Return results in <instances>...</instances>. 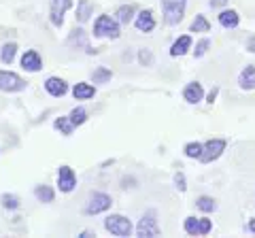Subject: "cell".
Segmentation results:
<instances>
[{
    "mask_svg": "<svg viewBox=\"0 0 255 238\" xmlns=\"http://www.w3.org/2000/svg\"><path fill=\"white\" fill-rule=\"evenodd\" d=\"M122 30H119V21L111 15H100L94 23V36L98 38H119Z\"/></svg>",
    "mask_w": 255,
    "mask_h": 238,
    "instance_id": "1",
    "label": "cell"
},
{
    "mask_svg": "<svg viewBox=\"0 0 255 238\" xmlns=\"http://www.w3.org/2000/svg\"><path fill=\"white\" fill-rule=\"evenodd\" d=\"M162 2V11H164V21L168 26H177L183 21L185 15V4L187 0H159Z\"/></svg>",
    "mask_w": 255,
    "mask_h": 238,
    "instance_id": "2",
    "label": "cell"
},
{
    "mask_svg": "<svg viewBox=\"0 0 255 238\" xmlns=\"http://www.w3.org/2000/svg\"><path fill=\"white\" fill-rule=\"evenodd\" d=\"M157 213L151 209L147 211L145 215H142V219L138 221V226H136V236L138 238H157L159 234V226H157Z\"/></svg>",
    "mask_w": 255,
    "mask_h": 238,
    "instance_id": "3",
    "label": "cell"
},
{
    "mask_svg": "<svg viewBox=\"0 0 255 238\" xmlns=\"http://www.w3.org/2000/svg\"><path fill=\"white\" fill-rule=\"evenodd\" d=\"M105 228H107V232H111V234L117 236V238H126V236L132 234L130 219L124 217V215H109L105 219Z\"/></svg>",
    "mask_w": 255,
    "mask_h": 238,
    "instance_id": "4",
    "label": "cell"
},
{
    "mask_svg": "<svg viewBox=\"0 0 255 238\" xmlns=\"http://www.w3.org/2000/svg\"><path fill=\"white\" fill-rule=\"evenodd\" d=\"M113 204V198L105 192H92L90 194V200H87V206H85V213L87 215H98V213H105L111 209Z\"/></svg>",
    "mask_w": 255,
    "mask_h": 238,
    "instance_id": "5",
    "label": "cell"
},
{
    "mask_svg": "<svg viewBox=\"0 0 255 238\" xmlns=\"http://www.w3.org/2000/svg\"><path fill=\"white\" fill-rule=\"evenodd\" d=\"M226 145H228V142L223 140V138H211V140H206L204 142V149H202V155H200V162L202 164L215 162L223 151H226Z\"/></svg>",
    "mask_w": 255,
    "mask_h": 238,
    "instance_id": "6",
    "label": "cell"
},
{
    "mask_svg": "<svg viewBox=\"0 0 255 238\" xmlns=\"http://www.w3.org/2000/svg\"><path fill=\"white\" fill-rule=\"evenodd\" d=\"M0 90L9 92V94L23 92L26 90V81H23L19 75L11 73V70H0Z\"/></svg>",
    "mask_w": 255,
    "mask_h": 238,
    "instance_id": "7",
    "label": "cell"
},
{
    "mask_svg": "<svg viewBox=\"0 0 255 238\" xmlns=\"http://www.w3.org/2000/svg\"><path fill=\"white\" fill-rule=\"evenodd\" d=\"M58 187L64 194L73 192L77 187V177H75V170L70 168V166H60L58 168Z\"/></svg>",
    "mask_w": 255,
    "mask_h": 238,
    "instance_id": "8",
    "label": "cell"
},
{
    "mask_svg": "<svg viewBox=\"0 0 255 238\" xmlns=\"http://www.w3.org/2000/svg\"><path fill=\"white\" fill-rule=\"evenodd\" d=\"M73 6V0H51V9H49V19L55 28H60L64 23V13Z\"/></svg>",
    "mask_w": 255,
    "mask_h": 238,
    "instance_id": "9",
    "label": "cell"
},
{
    "mask_svg": "<svg viewBox=\"0 0 255 238\" xmlns=\"http://www.w3.org/2000/svg\"><path fill=\"white\" fill-rule=\"evenodd\" d=\"M21 68L23 70H28V73H38V70L43 68V60H41V55H38V51L34 49H30L21 55Z\"/></svg>",
    "mask_w": 255,
    "mask_h": 238,
    "instance_id": "10",
    "label": "cell"
},
{
    "mask_svg": "<svg viewBox=\"0 0 255 238\" xmlns=\"http://www.w3.org/2000/svg\"><path fill=\"white\" fill-rule=\"evenodd\" d=\"M45 90L51 94V96H55V98H62L64 94L68 92V83L64 81V79H60V77H49L45 81Z\"/></svg>",
    "mask_w": 255,
    "mask_h": 238,
    "instance_id": "11",
    "label": "cell"
},
{
    "mask_svg": "<svg viewBox=\"0 0 255 238\" xmlns=\"http://www.w3.org/2000/svg\"><path fill=\"white\" fill-rule=\"evenodd\" d=\"M134 26H136L138 32H151V30L155 28V19H153V13H151L149 9L140 11L136 15V19H134Z\"/></svg>",
    "mask_w": 255,
    "mask_h": 238,
    "instance_id": "12",
    "label": "cell"
},
{
    "mask_svg": "<svg viewBox=\"0 0 255 238\" xmlns=\"http://www.w3.org/2000/svg\"><path fill=\"white\" fill-rule=\"evenodd\" d=\"M202 96H204V90H202V85L198 81L187 83L185 90H183V98H185L189 105H198V102L202 100Z\"/></svg>",
    "mask_w": 255,
    "mask_h": 238,
    "instance_id": "13",
    "label": "cell"
},
{
    "mask_svg": "<svg viewBox=\"0 0 255 238\" xmlns=\"http://www.w3.org/2000/svg\"><path fill=\"white\" fill-rule=\"evenodd\" d=\"M68 45H70V47H83L87 53H94V49L90 47V43H87L85 30H81V28H75L73 32H70V36H68Z\"/></svg>",
    "mask_w": 255,
    "mask_h": 238,
    "instance_id": "14",
    "label": "cell"
},
{
    "mask_svg": "<svg viewBox=\"0 0 255 238\" xmlns=\"http://www.w3.org/2000/svg\"><path fill=\"white\" fill-rule=\"evenodd\" d=\"M189 49H191V36L183 34V36H179L177 41L172 43V47H170V55H172V58H177V55H185Z\"/></svg>",
    "mask_w": 255,
    "mask_h": 238,
    "instance_id": "15",
    "label": "cell"
},
{
    "mask_svg": "<svg viewBox=\"0 0 255 238\" xmlns=\"http://www.w3.org/2000/svg\"><path fill=\"white\" fill-rule=\"evenodd\" d=\"M238 85L243 87V90H255V66H247L243 68L241 77H238Z\"/></svg>",
    "mask_w": 255,
    "mask_h": 238,
    "instance_id": "16",
    "label": "cell"
},
{
    "mask_svg": "<svg viewBox=\"0 0 255 238\" xmlns=\"http://www.w3.org/2000/svg\"><path fill=\"white\" fill-rule=\"evenodd\" d=\"M219 23L226 30H234L238 23H241V17H238V13L234 9H230V11H221L219 15Z\"/></svg>",
    "mask_w": 255,
    "mask_h": 238,
    "instance_id": "17",
    "label": "cell"
},
{
    "mask_svg": "<svg viewBox=\"0 0 255 238\" xmlns=\"http://www.w3.org/2000/svg\"><path fill=\"white\" fill-rule=\"evenodd\" d=\"M94 94H96V87L90 83H77L73 87L75 100H90V98H94Z\"/></svg>",
    "mask_w": 255,
    "mask_h": 238,
    "instance_id": "18",
    "label": "cell"
},
{
    "mask_svg": "<svg viewBox=\"0 0 255 238\" xmlns=\"http://www.w3.org/2000/svg\"><path fill=\"white\" fill-rule=\"evenodd\" d=\"M92 11H94V6H92L90 0H79V4H77V21L85 23L87 19H90Z\"/></svg>",
    "mask_w": 255,
    "mask_h": 238,
    "instance_id": "19",
    "label": "cell"
},
{
    "mask_svg": "<svg viewBox=\"0 0 255 238\" xmlns=\"http://www.w3.org/2000/svg\"><path fill=\"white\" fill-rule=\"evenodd\" d=\"M117 21L119 23H124V26H128V23H130L132 19H134V6L132 4H122V6H119V9H117Z\"/></svg>",
    "mask_w": 255,
    "mask_h": 238,
    "instance_id": "20",
    "label": "cell"
},
{
    "mask_svg": "<svg viewBox=\"0 0 255 238\" xmlns=\"http://www.w3.org/2000/svg\"><path fill=\"white\" fill-rule=\"evenodd\" d=\"M34 196H36L38 202H45V204L53 202V198H55L53 189H51L49 185H36V187H34Z\"/></svg>",
    "mask_w": 255,
    "mask_h": 238,
    "instance_id": "21",
    "label": "cell"
},
{
    "mask_svg": "<svg viewBox=\"0 0 255 238\" xmlns=\"http://www.w3.org/2000/svg\"><path fill=\"white\" fill-rule=\"evenodd\" d=\"M55 130H60L64 136H70V134H73V130H75V123L70 121V117H58L55 119Z\"/></svg>",
    "mask_w": 255,
    "mask_h": 238,
    "instance_id": "22",
    "label": "cell"
},
{
    "mask_svg": "<svg viewBox=\"0 0 255 238\" xmlns=\"http://www.w3.org/2000/svg\"><path fill=\"white\" fill-rule=\"evenodd\" d=\"M111 79H113V73H111V70L107 68V66H98L92 73V81L94 83H109Z\"/></svg>",
    "mask_w": 255,
    "mask_h": 238,
    "instance_id": "23",
    "label": "cell"
},
{
    "mask_svg": "<svg viewBox=\"0 0 255 238\" xmlns=\"http://www.w3.org/2000/svg\"><path fill=\"white\" fill-rule=\"evenodd\" d=\"M191 32H209L211 30V23H209V19L204 17V15H196V19L191 21Z\"/></svg>",
    "mask_w": 255,
    "mask_h": 238,
    "instance_id": "24",
    "label": "cell"
},
{
    "mask_svg": "<svg viewBox=\"0 0 255 238\" xmlns=\"http://www.w3.org/2000/svg\"><path fill=\"white\" fill-rule=\"evenodd\" d=\"M196 206L200 209L202 213H213L215 209H217V202L213 200V198H209V196H200L196 200Z\"/></svg>",
    "mask_w": 255,
    "mask_h": 238,
    "instance_id": "25",
    "label": "cell"
},
{
    "mask_svg": "<svg viewBox=\"0 0 255 238\" xmlns=\"http://www.w3.org/2000/svg\"><path fill=\"white\" fill-rule=\"evenodd\" d=\"M70 121H73L75 123V128H77V125H83L85 121H87V111L85 109H81V107H77V109H73V111H70Z\"/></svg>",
    "mask_w": 255,
    "mask_h": 238,
    "instance_id": "26",
    "label": "cell"
},
{
    "mask_svg": "<svg viewBox=\"0 0 255 238\" xmlns=\"http://www.w3.org/2000/svg\"><path fill=\"white\" fill-rule=\"evenodd\" d=\"M15 53H17V45H15V43H6L2 47V53H0V58H2L4 64H11V62L15 60Z\"/></svg>",
    "mask_w": 255,
    "mask_h": 238,
    "instance_id": "27",
    "label": "cell"
},
{
    "mask_svg": "<svg viewBox=\"0 0 255 238\" xmlns=\"http://www.w3.org/2000/svg\"><path fill=\"white\" fill-rule=\"evenodd\" d=\"M183 228H185V232H187L189 236H200V219L187 217L185 224H183Z\"/></svg>",
    "mask_w": 255,
    "mask_h": 238,
    "instance_id": "28",
    "label": "cell"
},
{
    "mask_svg": "<svg viewBox=\"0 0 255 238\" xmlns=\"http://www.w3.org/2000/svg\"><path fill=\"white\" fill-rule=\"evenodd\" d=\"M202 149H204V145H200V142H187L185 145V155L191 157V160H200Z\"/></svg>",
    "mask_w": 255,
    "mask_h": 238,
    "instance_id": "29",
    "label": "cell"
},
{
    "mask_svg": "<svg viewBox=\"0 0 255 238\" xmlns=\"http://www.w3.org/2000/svg\"><path fill=\"white\" fill-rule=\"evenodd\" d=\"M2 206L4 209H9V211H15V209H19V198L17 196H13V194H4L2 198Z\"/></svg>",
    "mask_w": 255,
    "mask_h": 238,
    "instance_id": "30",
    "label": "cell"
},
{
    "mask_svg": "<svg viewBox=\"0 0 255 238\" xmlns=\"http://www.w3.org/2000/svg\"><path fill=\"white\" fill-rule=\"evenodd\" d=\"M138 62L142 66H151V64H153V53H151V49H140L138 51Z\"/></svg>",
    "mask_w": 255,
    "mask_h": 238,
    "instance_id": "31",
    "label": "cell"
},
{
    "mask_svg": "<svg viewBox=\"0 0 255 238\" xmlns=\"http://www.w3.org/2000/svg\"><path fill=\"white\" fill-rule=\"evenodd\" d=\"M209 47H211V41H209V38H202V41L196 45L194 55H196V58H202V55H204L206 51H209Z\"/></svg>",
    "mask_w": 255,
    "mask_h": 238,
    "instance_id": "32",
    "label": "cell"
},
{
    "mask_svg": "<svg viewBox=\"0 0 255 238\" xmlns=\"http://www.w3.org/2000/svg\"><path fill=\"white\" fill-rule=\"evenodd\" d=\"M174 185H177L179 192H185V189H187V185H185V174H183V172L174 174Z\"/></svg>",
    "mask_w": 255,
    "mask_h": 238,
    "instance_id": "33",
    "label": "cell"
},
{
    "mask_svg": "<svg viewBox=\"0 0 255 238\" xmlns=\"http://www.w3.org/2000/svg\"><path fill=\"white\" fill-rule=\"evenodd\" d=\"M211 228H213L211 219L202 217V219H200V236H206V234H209V232H211Z\"/></svg>",
    "mask_w": 255,
    "mask_h": 238,
    "instance_id": "34",
    "label": "cell"
},
{
    "mask_svg": "<svg viewBox=\"0 0 255 238\" xmlns=\"http://www.w3.org/2000/svg\"><path fill=\"white\" fill-rule=\"evenodd\" d=\"M228 0H211V6L213 9H217V6H226Z\"/></svg>",
    "mask_w": 255,
    "mask_h": 238,
    "instance_id": "35",
    "label": "cell"
},
{
    "mask_svg": "<svg viewBox=\"0 0 255 238\" xmlns=\"http://www.w3.org/2000/svg\"><path fill=\"white\" fill-rule=\"evenodd\" d=\"M92 236H96V232H92V230H83L81 232V238H92Z\"/></svg>",
    "mask_w": 255,
    "mask_h": 238,
    "instance_id": "36",
    "label": "cell"
},
{
    "mask_svg": "<svg viewBox=\"0 0 255 238\" xmlns=\"http://www.w3.org/2000/svg\"><path fill=\"white\" fill-rule=\"evenodd\" d=\"M217 92H219V90H213V92L209 94V100H206V102H211V105H213L215 98H217Z\"/></svg>",
    "mask_w": 255,
    "mask_h": 238,
    "instance_id": "37",
    "label": "cell"
},
{
    "mask_svg": "<svg viewBox=\"0 0 255 238\" xmlns=\"http://www.w3.org/2000/svg\"><path fill=\"white\" fill-rule=\"evenodd\" d=\"M247 49H249L251 53H255V38H251V41L247 43Z\"/></svg>",
    "mask_w": 255,
    "mask_h": 238,
    "instance_id": "38",
    "label": "cell"
},
{
    "mask_svg": "<svg viewBox=\"0 0 255 238\" xmlns=\"http://www.w3.org/2000/svg\"><path fill=\"white\" fill-rule=\"evenodd\" d=\"M247 228H249V232H253V234H255V219H251V221H249V226H247Z\"/></svg>",
    "mask_w": 255,
    "mask_h": 238,
    "instance_id": "39",
    "label": "cell"
}]
</instances>
